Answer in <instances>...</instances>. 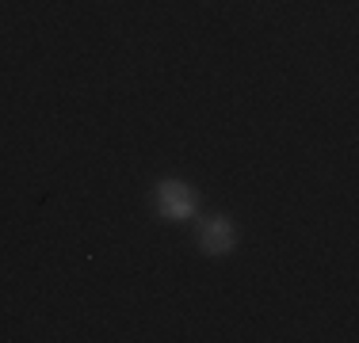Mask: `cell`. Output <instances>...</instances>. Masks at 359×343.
Returning <instances> with one entry per match:
<instances>
[{
	"label": "cell",
	"mask_w": 359,
	"mask_h": 343,
	"mask_svg": "<svg viewBox=\"0 0 359 343\" xmlns=\"http://www.w3.org/2000/svg\"><path fill=\"white\" fill-rule=\"evenodd\" d=\"M233 244H237V229H233V221H229V218H207V221H203L199 248L207 255H226V252H233Z\"/></svg>",
	"instance_id": "7a4b0ae2"
},
{
	"label": "cell",
	"mask_w": 359,
	"mask_h": 343,
	"mask_svg": "<svg viewBox=\"0 0 359 343\" xmlns=\"http://www.w3.org/2000/svg\"><path fill=\"white\" fill-rule=\"evenodd\" d=\"M157 214L168 221H187L195 214V191L180 179H161L157 183Z\"/></svg>",
	"instance_id": "6da1fadb"
}]
</instances>
